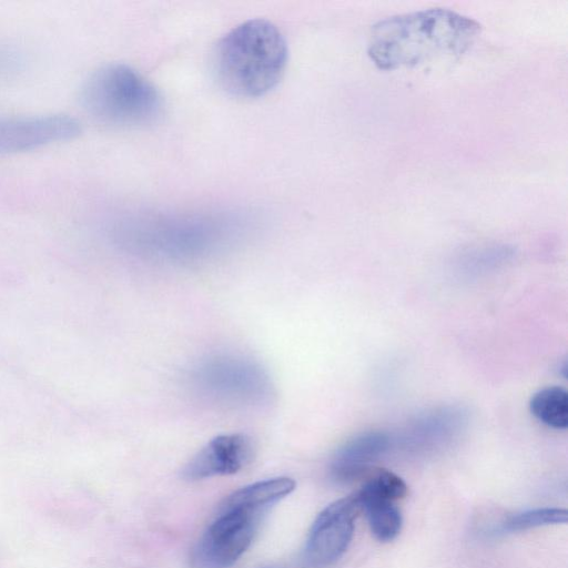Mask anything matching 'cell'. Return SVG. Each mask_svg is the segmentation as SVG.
<instances>
[{"instance_id":"8992f818","label":"cell","mask_w":568,"mask_h":568,"mask_svg":"<svg viewBox=\"0 0 568 568\" xmlns=\"http://www.w3.org/2000/svg\"><path fill=\"white\" fill-rule=\"evenodd\" d=\"M80 133V123L68 114L0 115V154L42 149Z\"/></svg>"},{"instance_id":"4fadbf2b","label":"cell","mask_w":568,"mask_h":568,"mask_svg":"<svg viewBox=\"0 0 568 568\" xmlns=\"http://www.w3.org/2000/svg\"><path fill=\"white\" fill-rule=\"evenodd\" d=\"M568 513L560 508H537L511 516L503 525L504 531H519L529 528L565 524Z\"/></svg>"},{"instance_id":"8fae6325","label":"cell","mask_w":568,"mask_h":568,"mask_svg":"<svg viewBox=\"0 0 568 568\" xmlns=\"http://www.w3.org/2000/svg\"><path fill=\"white\" fill-rule=\"evenodd\" d=\"M531 414L555 429L568 426V394L560 386H548L536 392L529 402Z\"/></svg>"},{"instance_id":"30bf717a","label":"cell","mask_w":568,"mask_h":568,"mask_svg":"<svg viewBox=\"0 0 568 568\" xmlns=\"http://www.w3.org/2000/svg\"><path fill=\"white\" fill-rule=\"evenodd\" d=\"M356 494V493H355ZM362 511L366 514L372 534L379 541H390L400 532L403 518L395 501L377 498H361L356 494Z\"/></svg>"},{"instance_id":"5b68a950","label":"cell","mask_w":568,"mask_h":568,"mask_svg":"<svg viewBox=\"0 0 568 568\" xmlns=\"http://www.w3.org/2000/svg\"><path fill=\"white\" fill-rule=\"evenodd\" d=\"M362 507L356 494L335 500L315 518L304 547V560L312 568L335 564L347 550Z\"/></svg>"},{"instance_id":"6da1fadb","label":"cell","mask_w":568,"mask_h":568,"mask_svg":"<svg viewBox=\"0 0 568 568\" xmlns=\"http://www.w3.org/2000/svg\"><path fill=\"white\" fill-rule=\"evenodd\" d=\"M480 29L477 21L448 9L397 14L373 26L367 52L384 70L412 67L433 58L463 54Z\"/></svg>"},{"instance_id":"ba28073f","label":"cell","mask_w":568,"mask_h":568,"mask_svg":"<svg viewBox=\"0 0 568 568\" xmlns=\"http://www.w3.org/2000/svg\"><path fill=\"white\" fill-rule=\"evenodd\" d=\"M253 456L252 439L245 434L220 435L210 440L185 466L183 477L200 480L232 475L242 469Z\"/></svg>"},{"instance_id":"7c38bea8","label":"cell","mask_w":568,"mask_h":568,"mask_svg":"<svg viewBox=\"0 0 568 568\" xmlns=\"http://www.w3.org/2000/svg\"><path fill=\"white\" fill-rule=\"evenodd\" d=\"M361 498H377L396 501L407 494V485L390 470L377 468L372 470L356 491Z\"/></svg>"},{"instance_id":"277c9868","label":"cell","mask_w":568,"mask_h":568,"mask_svg":"<svg viewBox=\"0 0 568 568\" xmlns=\"http://www.w3.org/2000/svg\"><path fill=\"white\" fill-rule=\"evenodd\" d=\"M80 102L93 119L113 126H145L163 112L156 88L123 63H109L93 71L81 87Z\"/></svg>"},{"instance_id":"9c48e42d","label":"cell","mask_w":568,"mask_h":568,"mask_svg":"<svg viewBox=\"0 0 568 568\" xmlns=\"http://www.w3.org/2000/svg\"><path fill=\"white\" fill-rule=\"evenodd\" d=\"M387 446L383 434H369L354 439L338 450L332 463V475L338 481H348L365 473L368 463Z\"/></svg>"},{"instance_id":"3957f363","label":"cell","mask_w":568,"mask_h":568,"mask_svg":"<svg viewBox=\"0 0 568 568\" xmlns=\"http://www.w3.org/2000/svg\"><path fill=\"white\" fill-rule=\"evenodd\" d=\"M296 486L288 477L253 483L220 506L195 549L201 568H231L251 546L263 515Z\"/></svg>"},{"instance_id":"52a82bcc","label":"cell","mask_w":568,"mask_h":568,"mask_svg":"<svg viewBox=\"0 0 568 568\" xmlns=\"http://www.w3.org/2000/svg\"><path fill=\"white\" fill-rule=\"evenodd\" d=\"M195 378L209 396L235 404L253 403L270 389L263 371L243 358H212L197 369Z\"/></svg>"},{"instance_id":"5bb4252c","label":"cell","mask_w":568,"mask_h":568,"mask_svg":"<svg viewBox=\"0 0 568 568\" xmlns=\"http://www.w3.org/2000/svg\"><path fill=\"white\" fill-rule=\"evenodd\" d=\"M21 59L18 53L0 44V78L9 77L20 69Z\"/></svg>"},{"instance_id":"7a4b0ae2","label":"cell","mask_w":568,"mask_h":568,"mask_svg":"<svg viewBox=\"0 0 568 568\" xmlns=\"http://www.w3.org/2000/svg\"><path fill=\"white\" fill-rule=\"evenodd\" d=\"M213 62L225 91L240 98H257L281 80L287 62L286 41L272 22L248 20L220 40Z\"/></svg>"}]
</instances>
